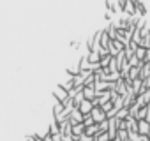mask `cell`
<instances>
[{"label": "cell", "mask_w": 150, "mask_h": 141, "mask_svg": "<svg viewBox=\"0 0 150 141\" xmlns=\"http://www.w3.org/2000/svg\"><path fill=\"white\" fill-rule=\"evenodd\" d=\"M92 118H94L96 123H101V122H104L108 116H106V111H104L101 106H94V108H92Z\"/></svg>", "instance_id": "6da1fadb"}, {"label": "cell", "mask_w": 150, "mask_h": 141, "mask_svg": "<svg viewBox=\"0 0 150 141\" xmlns=\"http://www.w3.org/2000/svg\"><path fill=\"white\" fill-rule=\"evenodd\" d=\"M138 132L141 136H148V132H150V122L148 120H138Z\"/></svg>", "instance_id": "7a4b0ae2"}, {"label": "cell", "mask_w": 150, "mask_h": 141, "mask_svg": "<svg viewBox=\"0 0 150 141\" xmlns=\"http://www.w3.org/2000/svg\"><path fill=\"white\" fill-rule=\"evenodd\" d=\"M83 118H85V115H83L78 108H74V109H72V113H71V116H69L71 123H80V122H83Z\"/></svg>", "instance_id": "3957f363"}, {"label": "cell", "mask_w": 150, "mask_h": 141, "mask_svg": "<svg viewBox=\"0 0 150 141\" xmlns=\"http://www.w3.org/2000/svg\"><path fill=\"white\" fill-rule=\"evenodd\" d=\"M110 42H111V37H110L108 30H106V28H104V30H101V48L108 49V48H110Z\"/></svg>", "instance_id": "277c9868"}, {"label": "cell", "mask_w": 150, "mask_h": 141, "mask_svg": "<svg viewBox=\"0 0 150 141\" xmlns=\"http://www.w3.org/2000/svg\"><path fill=\"white\" fill-rule=\"evenodd\" d=\"M92 108H94V104H92V101H88V99H85L80 106H78V109L83 113V115H88V113H92Z\"/></svg>", "instance_id": "5b68a950"}, {"label": "cell", "mask_w": 150, "mask_h": 141, "mask_svg": "<svg viewBox=\"0 0 150 141\" xmlns=\"http://www.w3.org/2000/svg\"><path fill=\"white\" fill-rule=\"evenodd\" d=\"M85 129H87V125H85L83 122H80V123H72V134H74V136H81V134H85Z\"/></svg>", "instance_id": "8992f818"}, {"label": "cell", "mask_w": 150, "mask_h": 141, "mask_svg": "<svg viewBox=\"0 0 150 141\" xmlns=\"http://www.w3.org/2000/svg\"><path fill=\"white\" fill-rule=\"evenodd\" d=\"M139 70H141V65H132V67H129V80H131V81H134V80L139 78Z\"/></svg>", "instance_id": "52a82bcc"}, {"label": "cell", "mask_w": 150, "mask_h": 141, "mask_svg": "<svg viewBox=\"0 0 150 141\" xmlns=\"http://www.w3.org/2000/svg\"><path fill=\"white\" fill-rule=\"evenodd\" d=\"M83 95H85V99L94 101V99H96V95H97L96 87H85V88H83Z\"/></svg>", "instance_id": "ba28073f"}, {"label": "cell", "mask_w": 150, "mask_h": 141, "mask_svg": "<svg viewBox=\"0 0 150 141\" xmlns=\"http://www.w3.org/2000/svg\"><path fill=\"white\" fill-rule=\"evenodd\" d=\"M87 56H88V62H90V63H99V62H101V53H99L97 49L87 53Z\"/></svg>", "instance_id": "9c48e42d"}, {"label": "cell", "mask_w": 150, "mask_h": 141, "mask_svg": "<svg viewBox=\"0 0 150 141\" xmlns=\"http://www.w3.org/2000/svg\"><path fill=\"white\" fill-rule=\"evenodd\" d=\"M139 78L145 81L146 78H150V65L148 63H141V70H139Z\"/></svg>", "instance_id": "30bf717a"}, {"label": "cell", "mask_w": 150, "mask_h": 141, "mask_svg": "<svg viewBox=\"0 0 150 141\" xmlns=\"http://www.w3.org/2000/svg\"><path fill=\"white\" fill-rule=\"evenodd\" d=\"M94 141H111V137H110L108 130H101L94 136Z\"/></svg>", "instance_id": "8fae6325"}, {"label": "cell", "mask_w": 150, "mask_h": 141, "mask_svg": "<svg viewBox=\"0 0 150 141\" xmlns=\"http://www.w3.org/2000/svg\"><path fill=\"white\" fill-rule=\"evenodd\" d=\"M136 53V56L141 60V62H145V58H146V53H148V49L146 48H143V46H138V49L134 51Z\"/></svg>", "instance_id": "7c38bea8"}, {"label": "cell", "mask_w": 150, "mask_h": 141, "mask_svg": "<svg viewBox=\"0 0 150 141\" xmlns=\"http://www.w3.org/2000/svg\"><path fill=\"white\" fill-rule=\"evenodd\" d=\"M127 116H129V108H127V106H122V108L117 111V118H118V120H125Z\"/></svg>", "instance_id": "4fadbf2b"}, {"label": "cell", "mask_w": 150, "mask_h": 141, "mask_svg": "<svg viewBox=\"0 0 150 141\" xmlns=\"http://www.w3.org/2000/svg\"><path fill=\"white\" fill-rule=\"evenodd\" d=\"M97 132H101V129H99V123H94V125H88V127L85 129V134H88V136H96Z\"/></svg>", "instance_id": "5bb4252c"}, {"label": "cell", "mask_w": 150, "mask_h": 141, "mask_svg": "<svg viewBox=\"0 0 150 141\" xmlns=\"http://www.w3.org/2000/svg\"><path fill=\"white\" fill-rule=\"evenodd\" d=\"M48 127H50V132H51V134H58V132H60V122H57L55 118L51 120V123H50Z\"/></svg>", "instance_id": "9a60e30c"}, {"label": "cell", "mask_w": 150, "mask_h": 141, "mask_svg": "<svg viewBox=\"0 0 150 141\" xmlns=\"http://www.w3.org/2000/svg\"><path fill=\"white\" fill-rule=\"evenodd\" d=\"M111 58H113V55H110V53H108V55H104V56H101V62H99V63H101V67H103V69H104V67H110Z\"/></svg>", "instance_id": "2e32d148"}, {"label": "cell", "mask_w": 150, "mask_h": 141, "mask_svg": "<svg viewBox=\"0 0 150 141\" xmlns=\"http://www.w3.org/2000/svg\"><path fill=\"white\" fill-rule=\"evenodd\" d=\"M117 137L122 139V141H129V130H127V129H118Z\"/></svg>", "instance_id": "e0dca14e"}, {"label": "cell", "mask_w": 150, "mask_h": 141, "mask_svg": "<svg viewBox=\"0 0 150 141\" xmlns=\"http://www.w3.org/2000/svg\"><path fill=\"white\" fill-rule=\"evenodd\" d=\"M146 113H148V108H146V106H143V108H139V109H138L136 118H138V120H145V118H146Z\"/></svg>", "instance_id": "ac0fdd59"}, {"label": "cell", "mask_w": 150, "mask_h": 141, "mask_svg": "<svg viewBox=\"0 0 150 141\" xmlns=\"http://www.w3.org/2000/svg\"><path fill=\"white\" fill-rule=\"evenodd\" d=\"M101 108H103V109H104L106 113H110V111H111V109L115 108V102H113V101L110 99V101H106L104 104H101Z\"/></svg>", "instance_id": "d6986e66"}, {"label": "cell", "mask_w": 150, "mask_h": 141, "mask_svg": "<svg viewBox=\"0 0 150 141\" xmlns=\"http://www.w3.org/2000/svg\"><path fill=\"white\" fill-rule=\"evenodd\" d=\"M83 123L88 127V125H94L96 122H94V118H92V113H88V115H85V118H83Z\"/></svg>", "instance_id": "ffe728a7"}, {"label": "cell", "mask_w": 150, "mask_h": 141, "mask_svg": "<svg viewBox=\"0 0 150 141\" xmlns=\"http://www.w3.org/2000/svg\"><path fill=\"white\" fill-rule=\"evenodd\" d=\"M51 139L53 141H64V134L58 132V134H51Z\"/></svg>", "instance_id": "44dd1931"}, {"label": "cell", "mask_w": 150, "mask_h": 141, "mask_svg": "<svg viewBox=\"0 0 150 141\" xmlns=\"http://www.w3.org/2000/svg\"><path fill=\"white\" fill-rule=\"evenodd\" d=\"M27 141H35V136L32 134V136H27Z\"/></svg>", "instance_id": "7402d4cb"}, {"label": "cell", "mask_w": 150, "mask_h": 141, "mask_svg": "<svg viewBox=\"0 0 150 141\" xmlns=\"http://www.w3.org/2000/svg\"><path fill=\"white\" fill-rule=\"evenodd\" d=\"M44 141H53V139H51V136H48V137H44Z\"/></svg>", "instance_id": "603a6c76"}, {"label": "cell", "mask_w": 150, "mask_h": 141, "mask_svg": "<svg viewBox=\"0 0 150 141\" xmlns=\"http://www.w3.org/2000/svg\"><path fill=\"white\" fill-rule=\"evenodd\" d=\"M113 141H122V139H118V137H115V139H113Z\"/></svg>", "instance_id": "cb8c5ba5"}, {"label": "cell", "mask_w": 150, "mask_h": 141, "mask_svg": "<svg viewBox=\"0 0 150 141\" xmlns=\"http://www.w3.org/2000/svg\"><path fill=\"white\" fill-rule=\"evenodd\" d=\"M145 141H150V137H148V136H146V137H145Z\"/></svg>", "instance_id": "d4e9b609"}]
</instances>
